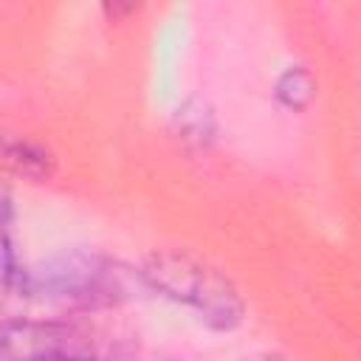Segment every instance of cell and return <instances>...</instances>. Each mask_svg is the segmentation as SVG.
I'll return each instance as SVG.
<instances>
[{
	"label": "cell",
	"instance_id": "277c9868",
	"mask_svg": "<svg viewBox=\"0 0 361 361\" xmlns=\"http://www.w3.org/2000/svg\"><path fill=\"white\" fill-rule=\"evenodd\" d=\"M0 172L28 183H45L56 172V158L45 144L34 138L0 130Z\"/></svg>",
	"mask_w": 361,
	"mask_h": 361
},
{
	"label": "cell",
	"instance_id": "52a82bcc",
	"mask_svg": "<svg viewBox=\"0 0 361 361\" xmlns=\"http://www.w3.org/2000/svg\"><path fill=\"white\" fill-rule=\"evenodd\" d=\"M180 121V135L186 138H195V141H203L206 135H214V118L212 113H203V110H178L175 116Z\"/></svg>",
	"mask_w": 361,
	"mask_h": 361
},
{
	"label": "cell",
	"instance_id": "30bf717a",
	"mask_svg": "<svg viewBox=\"0 0 361 361\" xmlns=\"http://www.w3.org/2000/svg\"><path fill=\"white\" fill-rule=\"evenodd\" d=\"M65 361H99V358H93L87 350H79V353H73V355H68Z\"/></svg>",
	"mask_w": 361,
	"mask_h": 361
},
{
	"label": "cell",
	"instance_id": "8992f818",
	"mask_svg": "<svg viewBox=\"0 0 361 361\" xmlns=\"http://www.w3.org/2000/svg\"><path fill=\"white\" fill-rule=\"evenodd\" d=\"M25 262L20 259L11 240V217H0V288L17 293Z\"/></svg>",
	"mask_w": 361,
	"mask_h": 361
},
{
	"label": "cell",
	"instance_id": "6da1fadb",
	"mask_svg": "<svg viewBox=\"0 0 361 361\" xmlns=\"http://www.w3.org/2000/svg\"><path fill=\"white\" fill-rule=\"evenodd\" d=\"M133 274L141 288L192 313V319L212 333H231L245 322L240 285L209 257L186 248H155Z\"/></svg>",
	"mask_w": 361,
	"mask_h": 361
},
{
	"label": "cell",
	"instance_id": "7a4b0ae2",
	"mask_svg": "<svg viewBox=\"0 0 361 361\" xmlns=\"http://www.w3.org/2000/svg\"><path fill=\"white\" fill-rule=\"evenodd\" d=\"M20 296L68 307V310H102L127 299V271L107 254L90 248H65L25 265Z\"/></svg>",
	"mask_w": 361,
	"mask_h": 361
},
{
	"label": "cell",
	"instance_id": "9c48e42d",
	"mask_svg": "<svg viewBox=\"0 0 361 361\" xmlns=\"http://www.w3.org/2000/svg\"><path fill=\"white\" fill-rule=\"evenodd\" d=\"M243 361H285V358H279V355H274V353H257V355H248V358H243Z\"/></svg>",
	"mask_w": 361,
	"mask_h": 361
},
{
	"label": "cell",
	"instance_id": "ba28073f",
	"mask_svg": "<svg viewBox=\"0 0 361 361\" xmlns=\"http://www.w3.org/2000/svg\"><path fill=\"white\" fill-rule=\"evenodd\" d=\"M0 217H14V209H11V197L6 192H0Z\"/></svg>",
	"mask_w": 361,
	"mask_h": 361
},
{
	"label": "cell",
	"instance_id": "3957f363",
	"mask_svg": "<svg viewBox=\"0 0 361 361\" xmlns=\"http://www.w3.org/2000/svg\"><path fill=\"white\" fill-rule=\"evenodd\" d=\"M85 350L76 336L45 319H3L0 322V361H65Z\"/></svg>",
	"mask_w": 361,
	"mask_h": 361
},
{
	"label": "cell",
	"instance_id": "5b68a950",
	"mask_svg": "<svg viewBox=\"0 0 361 361\" xmlns=\"http://www.w3.org/2000/svg\"><path fill=\"white\" fill-rule=\"evenodd\" d=\"M274 99L290 113H302L316 99V79L305 65H288L274 82Z\"/></svg>",
	"mask_w": 361,
	"mask_h": 361
}]
</instances>
